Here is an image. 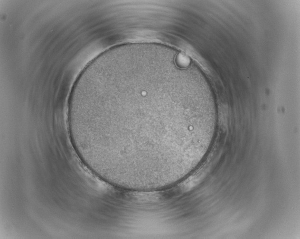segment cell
<instances>
[{
    "mask_svg": "<svg viewBox=\"0 0 300 239\" xmlns=\"http://www.w3.org/2000/svg\"><path fill=\"white\" fill-rule=\"evenodd\" d=\"M177 63L179 65L182 67H186L189 64L190 60L189 58L183 54L179 55L177 58Z\"/></svg>",
    "mask_w": 300,
    "mask_h": 239,
    "instance_id": "1",
    "label": "cell"
}]
</instances>
